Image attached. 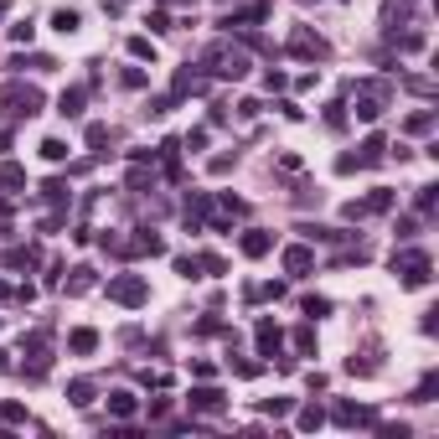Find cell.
I'll return each mask as SVG.
<instances>
[{
    "label": "cell",
    "instance_id": "cell-13",
    "mask_svg": "<svg viewBox=\"0 0 439 439\" xmlns=\"http://www.w3.org/2000/svg\"><path fill=\"white\" fill-rule=\"evenodd\" d=\"M222 403H228V393H222V388H207V382H202V388H192V408H202V414H217Z\"/></svg>",
    "mask_w": 439,
    "mask_h": 439
},
{
    "label": "cell",
    "instance_id": "cell-15",
    "mask_svg": "<svg viewBox=\"0 0 439 439\" xmlns=\"http://www.w3.org/2000/svg\"><path fill=\"white\" fill-rule=\"evenodd\" d=\"M68 352H73V357H93V352H99V331H93V326H78L73 336H68Z\"/></svg>",
    "mask_w": 439,
    "mask_h": 439
},
{
    "label": "cell",
    "instance_id": "cell-34",
    "mask_svg": "<svg viewBox=\"0 0 439 439\" xmlns=\"http://www.w3.org/2000/svg\"><path fill=\"white\" fill-rule=\"evenodd\" d=\"M145 83H150V78H145V68H124V73H119V88H129V93H140Z\"/></svg>",
    "mask_w": 439,
    "mask_h": 439
},
{
    "label": "cell",
    "instance_id": "cell-29",
    "mask_svg": "<svg viewBox=\"0 0 439 439\" xmlns=\"http://www.w3.org/2000/svg\"><path fill=\"white\" fill-rule=\"evenodd\" d=\"M129 57L135 62H155V42L150 36H129Z\"/></svg>",
    "mask_w": 439,
    "mask_h": 439
},
{
    "label": "cell",
    "instance_id": "cell-4",
    "mask_svg": "<svg viewBox=\"0 0 439 439\" xmlns=\"http://www.w3.org/2000/svg\"><path fill=\"white\" fill-rule=\"evenodd\" d=\"M393 274H398L403 289H424L434 279V264H429L424 248H403V254H393Z\"/></svg>",
    "mask_w": 439,
    "mask_h": 439
},
{
    "label": "cell",
    "instance_id": "cell-46",
    "mask_svg": "<svg viewBox=\"0 0 439 439\" xmlns=\"http://www.w3.org/2000/svg\"><path fill=\"white\" fill-rule=\"evenodd\" d=\"M403 83H408V88H414V93H424V99H429V93H434V78H424V73H408V78H403Z\"/></svg>",
    "mask_w": 439,
    "mask_h": 439
},
{
    "label": "cell",
    "instance_id": "cell-3",
    "mask_svg": "<svg viewBox=\"0 0 439 439\" xmlns=\"http://www.w3.org/2000/svg\"><path fill=\"white\" fill-rule=\"evenodd\" d=\"M42 88H31V83H21V78H10V83H0V114H10V119H36L42 114Z\"/></svg>",
    "mask_w": 439,
    "mask_h": 439
},
{
    "label": "cell",
    "instance_id": "cell-11",
    "mask_svg": "<svg viewBox=\"0 0 439 439\" xmlns=\"http://www.w3.org/2000/svg\"><path fill=\"white\" fill-rule=\"evenodd\" d=\"M207 217H212V196H207V192H192V196H186V228L202 233Z\"/></svg>",
    "mask_w": 439,
    "mask_h": 439
},
{
    "label": "cell",
    "instance_id": "cell-48",
    "mask_svg": "<svg viewBox=\"0 0 439 439\" xmlns=\"http://www.w3.org/2000/svg\"><path fill=\"white\" fill-rule=\"evenodd\" d=\"M264 88H269V93H285V88H289V78L269 68V73H264Z\"/></svg>",
    "mask_w": 439,
    "mask_h": 439
},
{
    "label": "cell",
    "instance_id": "cell-27",
    "mask_svg": "<svg viewBox=\"0 0 439 439\" xmlns=\"http://www.w3.org/2000/svg\"><path fill=\"white\" fill-rule=\"evenodd\" d=\"M68 398H73V408H88L93 403V382L88 377H73L68 382Z\"/></svg>",
    "mask_w": 439,
    "mask_h": 439
},
{
    "label": "cell",
    "instance_id": "cell-26",
    "mask_svg": "<svg viewBox=\"0 0 439 439\" xmlns=\"http://www.w3.org/2000/svg\"><path fill=\"white\" fill-rule=\"evenodd\" d=\"M388 36L398 42V52H424V47H429V36H424V31H388Z\"/></svg>",
    "mask_w": 439,
    "mask_h": 439
},
{
    "label": "cell",
    "instance_id": "cell-44",
    "mask_svg": "<svg viewBox=\"0 0 439 439\" xmlns=\"http://www.w3.org/2000/svg\"><path fill=\"white\" fill-rule=\"evenodd\" d=\"M326 129H347V103H331L326 109Z\"/></svg>",
    "mask_w": 439,
    "mask_h": 439
},
{
    "label": "cell",
    "instance_id": "cell-52",
    "mask_svg": "<svg viewBox=\"0 0 439 439\" xmlns=\"http://www.w3.org/2000/svg\"><path fill=\"white\" fill-rule=\"evenodd\" d=\"M259 109H264L259 99H243V103H238V119H259Z\"/></svg>",
    "mask_w": 439,
    "mask_h": 439
},
{
    "label": "cell",
    "instance_id": "cell-5",
    "mask_svg": "<svg viewBox=\"0 0 439 439\" xmlns=\"http://www.w3.org/2000/svg\"><path fill=\"white\" fill-rule=\"evenodd\" d=\"M285 52L289 57H300V62H326L331 57V42L321 31H310V26H295V31L285 36Z\"/></svg>",
    "mask_w": 439,
    "mask_h": 439
},
{
    "label": "cell",
    "instance_id": "cell-2",
    "mask_svg": "<svg viewBox=\"0 0 439 439\" xmlns=\"http://www.w3.org/2000/svg\"><path fill=\"white\" fill-rule=\"evenodd\" d=\"M202 68L212 73V78H248V68H254V62H248V52L243 47H233V42H212L207 52H202Z\"/></svg>",
    "mask_w": 439,
    "mask_h": 439
},
{
    "label": "cell",
    "instance_id": "cell-19",
    "mask_svg": "<svg viewBox=\"0 0 439 439\" xmlns=\"http://www.w3.org/2000/svg\"><path fill=\"white\" fill-rule=\"evenodd\" d=\"M388 161V145H382V135H367L362 140V155H357V166H382Z\"/></svg>",
    "mask_w": 439,
    "mask_h": 439
},
{
    "label": "cell",
    "instance_id": "cell-28",
    "mask_svg": "<svg viewBox=\"0 0 439 439\" xmlns=\"http://www.w3.org/2000/svg\"><path fill=\"white\" fill-rule=\"evenodd\" d=\"M403 129H408V135H429V129H434V114H429V109H414V114L403 119Z\"/></svg>",
    "mask_w": 439,
    "mask_h": 439
},
{
    "label": "cell",
    "instance_id": "cell-58",
    "mask_svg": "<svg viewBox=\"0 0 439 439\" xmlns=\"http://www.w3.org/2000/svg\"><path fill=\"white\" fill-rule=\"evenodd\" d=\"M6 367H10V362H6V352H0V372H6Z\"/></svg>",
    "mask_w": 439,
    "mask_h": 439
},
{
    "label": "cell",
    "instance_id": "cell-42",
    "mask_svg": "<svg viewBox=\"0 0 439 439\" xmlns=\"http://www.w3.org/2000/svg\"><path fill=\"white\" fill-rule=\"evenodd\" d=\"M31 36H36L31 21H16V26H10V42H16V47H31Z\"/></svg>",
    "mask_w": 439,
    "mask_h": 439
},
{
    "label": "cell",
    "instance_id": "cell-49",
    "mask_svg": "<svg viewBox=\"0 0 439 439\" xmlns=\"http://www.w3.org/2000/svg\"><path fill=\"white\" fill-rule=\"evenodd\" d=\"M0 419L6 424H26V408L21 403H0Z\"/></svg>",
    "mask_w": 439,
    "mask_h": 439
},
{
    "label": "cell",
    "instance_id": "cell-43",
    "mask_svg": "<svg viewBox=\"0 0 439 439\" xmlns=\"http://www.w3.org/2000/svg\"><path fill=\"white\" fill-rule=\"evenodd\" d=\"M305 315H310V321H321V315H331V300H321V295H305Z\"/></svg>",
    "mask_w": 439,
    "mask_h": 439
},
{
    "label": "cell",
    "instance_id": "cell-24",
    "mask_svg": "<svg viewBox=\"0 0 439 439\" xmlns=\"http://www.w3.org/2000/svg\"><path fill=\"white\" fill-rule=\"evenodd\" d=\"M150 186H155V171L145 161H135V166H129V192H150Z\"/></svg>",
    "mask_w": 439,
    "mask_h": 439
},
{
    "label": "cell",
    "instance_id": "cell-53",
    "mask_svg": "<svg viewBox=\"0 0 439 439\" xmlns=\"http://www.w3.org/2000/svg\"><path fill=\"white\" fill-rule=\"evenodd\" d=\"M414 202H419V212H434V186H419Z\"/></svg>",
    "mask_w": 439,
    "mask_h": 439
},
{
    "label": "cell",
    "instance_id": "cell-45",
    "mask_svg": "<svg viewBox=\"0 0 439 439\" xmlns=\"http://www.w3.org/2000/svg\"><path fill=\"white\" fill-rule=\"evenodd\" d=\"M233 166H238V155H212V161H207V171H212V176H228Z\"/></svg>",
    "mask_w": 439,
    "mask_h": 439
},
{
    "label": "cell",
    "instance_id": "cell-9",
    "mask_svg": "<svg viewBox=\"0 0 439 439\" xmlns=\"http://www.w3.org/2000/svg\"><path fill=\"white\" fill-rule=\"evenodd\" d=\"M254 341H259V357H285L279 347H285V331H279L269 315H259V326H254Z\"/></svg>",
    "mask_w": 439,
    "mask_h": 439
},
{
    "label": "cell",
    "instance_id": "cell-25",
    "mask_svg": "<svg viewBox=\"0 0 439 439\" xmlns=\"http://www.w3.org/2000/svg\"><path fill=\"white\" fill-rule=\"evenodd\" d=\"M0 186H6V192H21V186H26V171H21L16 161H0Z\"/></svg>",
    "mask_w": 439,
    "mask_h": 439
},
{
    "label": "cell",
    "instance_id": "cell-40",
    "mask_svg": "<svg viewBox=\"0 0 439 439\" xmlns=\"http://www.w3.org/2000/svg\"><path fill=\"white\" fill-rule=\"evenodd\" d=\"M347 372H352V377H372L377 362H372V357H347Z\"/></svg>",
    "mask_w": 439,
    "mask_h": 439
},
{
    "label": "cell",
    "instance_id": "cell-8",
    "mask_svg": "<svg viewBox=\"0 0 439 439\" xmlns=\"http://www.w3.org/2000/svg\"><path fill=\"white\" fill-rule=\"evenodd\" d=\"M279 264H285L289 279H305V274L315 269V248H310V243H289L285 254H279Z\"/></svg>",
    "mask_w": 439,
    "mask_h": 439
},
{
    "label": "cell",
    "instance_id": "cell-35",
    "mask_svg": "<svg viewBox=\"0 0 439 439\" xmlns=\"http://www.w3.org/2000/svg\"><path fill=\"white\" fill-rule=\"evenodd\" d=\"M295 352L300 357H315V326H300L295 331Z\"/></svg>",
    "mask_w": 439,
    "mask_h": 439
},
{
    "label": "cell",
    "instance_id": "cell-20",
    "mask_svg": "<svg viewBox=\"0 0 439 439\" xmlns=\"http://www.w3.org/2000/svg\"><path fill=\"white\" fill-rule=\"evenodd\" d=\"M42 202L62 212V207H68V202H73V192H68V181H62V176H52V181L42 186Z\"/></svg>",
    "mask_w": 439,
    "mask_h": 439
},
{
    "label": "cell",
    "instance_id": "cell-1",
    "mask_svg": "<svg viewBox=\"0 0 439 439\" xmlns=\"http://www.w3.org/2000/svg\"><path fill=\"white\" fill-rule=\"evenodd\" d=\"M352 93H357V119H362V124H377L382 119V109H388L393 103V83L388 78H362V83H352Z\"/></svg>",
    "mask_w": 439,
    "mask_h": 439
},
{
    "label": "cell",
    "instance_id": "cell-12",
    "mask_svg": "<svg viewBox=\"0 0 439 439\" xmlns=\"http://www.w3.org/2000/svg\"><path fill=\"white\" fill-rule=\"evenodd\" d=\"M83 103H88V88H83V83H73V88H62L57 114H62V119H78V114H83Z\"/></svg>",
    "mask_w": 439,
    "mask_h": 439
},
{
    "label": "cell",
    "instance_id": "cell-37",
    "mask_svg": "<svg viewBox=\"0 0 439 439\" xmlns=\"http://www.w3.org/2000/svg\"><path fill=\"white\" fill-rule=\"evenodd\" d=\"M99 248H103V254H114V259H124V254H129V243H124L119 233H103V238H99Z\"/></svg>",
    "mask_w": 439,
    "mask_h": 439
},
{
    "label": "cell",
    "instance_id": "cell-6",
    "mask_svg": "<svg viewBox=\"0 0 439 439\" xmlns=\"http://www.w3.org/2000/svg\"><path fill=\"white\" fill-rule=\"evenodd\" d=\"M109 300L124 305V310H140V305L150 300V285H145V274H114V279H109Z\"/></svg>",
    "mask_w": 439,
    "mask_h": 439
},
{
    "label": "cell",
    "instance_id": "cell-51",
    "mask_svg": "<svg viewBox=\"0 0 439 439\" xmlns=\"http://www.w3.org/2000/svg\"><path fill=\"white\" fill-rule=\"evenodd\" d=\"M145 26H150V31H171V16H166V10H155V16H145Z\"/></svg>",
    "mask_w": 439,
    "mask_h": 439
},
{
    "label": "cell",
    "instance_id": "cell-47",
    "mask_svg": "<svg viewBox=\"0 0 439 439\" xmlns=\"http://www.w3.org/2000/svg\"><path fill=\"white\" fill-rule=\"evenodd\" d=\"M176 274H181V279H202V274H196V254H181V259H176Z\"/></svg>",
    "mask_w": 439,
    "mask_h": 439
},
{
    "label": "cell",
    "instance_id": "cell-7",
    "mask_svg": "<svg viewBox=\"0 0 439 439\" xmlns=\"http://www.w3.org/2000/svg\"><path fill=\"white\" fill-rule=\"evenodd\" d=\"M331 419H336L341 429H377V408H362V403H336Z\"/></svg>",
    "mask_w": 439,
    "mask_h": 439
},
{
    "label": "cell",
    "instance_id": "cell-17",
    "mask_svg": "<svg viewBox=\"0 0 439 439\" xmlns=\"http://www.w3.org/2000/svg\"><path fill=\"white\" fill-rule=\"evenodd\" d=\"M129 254H150V259H161V254H166V238L155 233V228H140V238L129 243Z\"/></svg>",
    "mask_w": 439,
    "mask_h": 439
},
{
    "label": "cell",
    "instance_id": "cell-10",
    "mask_svg": "<svg viewBox=\"0 0 439 439\" xmlns=\"http://www.w3.org/2000/svg\"><path fill=\"white\" fill-rule=\"evenodd\" d=\"M238 248H243V259H264L274 248V233H264V228H248V233H238Z\"/></svg>",
    "mask_w": 439,
    "mask_h": 439
},
{
    "label": "cell",
    "instance_id": "cell-31",
    "mask_svg": "<svg viewBox=\"0 0 439 439\" xmlns=\"http://www.w3.org/2000/svg\"><path fill=\"white\" fill-rule=\"evenodd\" d=\"M103 145H109V124H88V150L93 155H109Z\"/></svg>",
    "mask_w": 439,
    "mask_h": 439
},
{
    "label": "cell",
    "instance_id": "cell-21",
    "mask_svg": "<svg viewBox=\"0 0 439 439\" xmlns=\"http://www.w3.org/2000/svg\"><path fill=\"white\" fill-rule=\"evenodd\" d=\"M362 207H367V217H372V212H393V192H388V186H372V192L362 196Z\"/></svg>",
    "mask_w": 439,
    "mask_h": 439
},
{
    "label": "cell",
    "instance_id": "cell-59",
    "mask_svg": "<svg viewBox=\"0 0 439 439\" xmlns=\"http://www.w3.org/2000/svg\"><path fill=\"white\" fill-rule=\"evenodd\" d=\"M408 6H414V0H408Z\"/></svg>",
    "mask_w": 439,
    "mask_h": 439
},
{
    "label": "cell",
    "instance_id": "cell-41",
    "mask_svg": "<svg viewBox=\"0 0 439 439\" xmlns=\"http://www.w3.org/2000/svg\"><path fill=\"white\" fill-rule=\"evenodd\" d=\"M10 68H36V73H52V68H57V62L36 52V57H16V62H10Z\"/></svg>",
    "mask_w": 439,
    "mask_h": 439
},
{
    "label": "cell",
    "instance_id": "cell-14",
    "mask_svg": "<svg viewBox=\"0 0 439 439\" xmlns=\"http://www.w3.org/2000/svg\"><path fill=\"white\" fill-rule=\"evenodd\" d=\"M99 285V274H93V264H78V269H68V295H88V289Z\"/></svg>",
    "mask_w": 439,
    "mask_h": 439
},
{
    "label": "cell",
    "instance_id": "cell-50",
    "mask_svg": "<svg viewBox=\"0 0 439 439\" xmlns=\"http://www.w3.org/2000/svg\"><path fill=\"white\" fill-rule=\"evenodd\" d=\"M279 171H289V176H300V155H295V150H279Z\"/></svg>",
    "mask_w": 439,
    "mask_h": 439
},
{
    "label": "cell",
    "instance_id": "cell-38",
    "mask_svg": "<svg viewBox=\"0 0 439 439\" xmlns=\"http://www.w3.org/2000/svg\"><path fill=\"white\" fill-rule=\"evenodd\" d=\"M228 367L238 372V377H259V372H264V367L254 362V357H228Z\"/></svg>",
    "mask_w": 439,
    "mask_h": 439
},
{
    "label": "cell",
    "instance_id": "cell-33",
    "mask_svg": "<svg viewBox=\"0 0 439 439\" xmlns=\"http://www.w3.org/2000/svg\"><path fill=\"white\" fill-rule=\"evenodd\" d=\"M264 414H269V419H285V414H295V398H264Z\"/></svg>",
    "mask_w": 439,
    "mask_h": 439
},
{
    "label": "cell",
    "instance_id": "cell-32",
    "mask_svg": "<svg viewBox=\"0 0 439 439\" xmlns=\"http://www.w3.org/2000/svg\"><path fill=\"white\" fill-rule=\"evenodd\" d=\"M52 26H57L62 36H73L78 26H83V16H78V10H57V16H52Z\"/></svg>",
    "mask_w": 439,
    "mask_h": 439
},
{
    "label": "cell",
    "instance_id": "cell-30",
    "mask_svg": "<svg viewBox=\"0 0 439 439\" xmlns=\"http://www.w3.org/2000/svg\"><path fill=\"white\" fill-rule=\"evenodd\" d=\"M212 207H222V217H248V202H243V196H217Z\"/></svg>",
    "mask_w": 439,
    "mask_h": 439
},
{
    "label": "cell",
    "instance_id": "cell-54",
    "mask_svg": "<svg viewBox=\"0 0 439 439\" xmlns=\"http://www.w3.org/2000/svg\"><path fill=\"white\" fill-rule=\"evenodd\" d=\"M419 331H424V336H434V331H439V310H424V321H419Z\"/></svg>",
    "mask_w": 439,
    "mask_h": 439
},
{
    "label": "cell",
    "instance_id": "cell-57",
    "mask_svg": "<svg viewBox=\"0 0 439 439\" xmlns=\"http://www.w3.org/2000/svg\"><path fill=\"white\" fill-rule=\"evenodd\" d=\"M382 439H408V424H382Z\"/></svg>",
    "mask_w": 439,
    "mask_h": 439
},
{
    "label": "cell",
    "instance_id": "cell-18",
    "mask_svg": "<svg viewBox=\"0 0 439 439\" xmlns=\"http://www.w3.org/2000/svg\"><path fill=\"white\" fill-rule=\"evenodd\" d=\"M135 408H140V398H135V393H124V388L109 393V414H114L119 424H124V419H135Z\"/></svg>",
    "mask_w": 439,
    "mask_h": 439
},
{
    "label": "cell",
    "instance_id": "cell-23",
    "mask_svg": "<svg viewBox=\"0 0 439 439\" xmlns=\"http://www.w3.org/2000/svg\"><path fill=\"white\" fill-rule=\"evenodd\" d=\"M295 424H300V429H305V434H315V429H321V424H326V408H321V403H305Z\"/></svg>",
    "mask_w": 439,
    "mask_h": 439
},
{
    "label": "cell",
    "instance_id": "cell-39",
    "mask_svg": "<svg viewBox=\"0 0 439 439\" xmlns=\"http://www.w3.org/2000/svg\"><path fill=\"white\" fill-rule=\"evenodd\" d=\"M196 269H207V274H228V259H222V254H196Z\"/></svg>",
    "mask_w": 439,
    "mask_h": 439
},
{
    "label": "cell",
    "instance_id": "cell-56",
    "mask_svg": "<svg viewBox=\"0 0 439 439\" xmlns=\"http://www.w3.org/2000/svg\"><path fill=\"white\" fill-rule=\"evenodd\" d=\"M336 171H341V176H352V171H362V166H357V155H336Z\"/></svg>",
    "mask_w": 439,
    "mask_h": 439
},
{
    "label": "cell",
    "instance_id": "cell-55",
    "mask_svg": "<svg viewBox=\"0 0 439 439\" xmlns=\"http://www.w3.org/2000/svg\"><path fill=\"white\" fill-rule=\"evenodd\" d=\"M207 140H212L207 129H192V135H186V145H192V150H207Z\"/></svg>",
    "mask_w": 439,
    "mask_h": 439
},
{
    "label": "cell",
    "instance_id": "cell-22",
    "mask_svg": "<svg viewBox=\"0 0 439 439\" xmlns=\"http://www.w3.org/2000/svg\"><path fill=\"white\" fill-rule=\"evenodd\" d=\"M161 166H166L171 181L181 176V140H166V145H161Z\"/></svg>",
    "mask_w": 439,
    "mask_h": 439
},
{
    "label": "cell",
    "instance_id": "cell-36",
    "mask_svg": "<svg viewBox=\"0 0 439 439\" xmlns=\"http://www.w3.org/2000/svg\"><path fill=\"white\" fill-rule=\"evenodd\" d=\"M42 161L62 166V161H68V145H62V140H42Z\"/></svg>",
    "mask_w": 439,
    "mask_h": 439
},
{
    "label": "cell",
    "instance_id": "cell-16",
    "mask_svg": "<svg viewBox=\"0 0 439 439\" xmlns=\"http://www.w3.org/2000/svg\"><path fill=\"white\" fill-rule=\"evenodd\" d=\"M171 93H176V99H186V93H207V73L181 68V73H176V83H171Z\"/></svg>",
    "mask_w": 439,
    "mask_h": 439
}]
</instances>
